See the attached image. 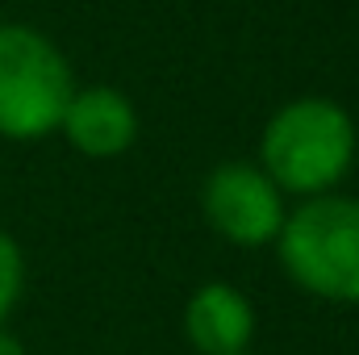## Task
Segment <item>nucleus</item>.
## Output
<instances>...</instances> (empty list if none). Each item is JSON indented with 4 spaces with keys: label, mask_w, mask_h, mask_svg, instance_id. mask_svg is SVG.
<instances>
[{
    "label": "nucleus",
    "mask_w": 359,
    "mask_h": 355,
    "mask_svg": "<svg viewBox=\"0 0 359 355\" xmlns=\"http://www.w3.org/2000/svg\"><path fill=\"white\" fill-rule=\"evenodd\" d=\"M180 330L196 355H243L259 330L255 301L230 280H205L188 293Z\"/></svg>",
    "instance_id": "obj_6"
},
{
    "label": "nucleus",
    "mask_w": 359,
    "mask_h": 355,
    "mask_svg": "<svg viewBox=\"0 0 359 355\" xmlns=\"http://www.w3.org/2000/svg\"><path fill=\"white\" fill-rule=\"evenodd\" d=\"M0 355H29L25 351V343H21L8 326H0Z\"/></svg>",
    "instance_id": "obj_8"
},
{
    "label": "nucleus",
    "mask_w": 359,
    "mask_h": 355,
    "mask_svg": "<svg viewBox=\"0 0 359 355\" xmlns=\"http://www.w3.org/2000/svg\"><path fill=\"white\" fill-rule=\"evenodd\" d=\"M76 88V72L55 38L21 21L0 25V138L38 142L59 134Z\"/></svg>",
    "instance_id": "obj_3"
},
{
    "label": "nucleus",
    "mask_w": 359,
    "mask_h": 355,
    "mask_svg": "<svg viewBox=\"0 0 359 355\" xmlns=\"http://www.w3.org/2000/svg\"><path fill=\"white\" fill-rule=\"evenodd\" d=\"M243 355H255V351H243Z\"/></svg>",
    "instance_id": "obj_9"
},
{
    "label": "nucleus",
    "mask_w": 359,
    "mask_h": 355,
    "mask_svg": "<svg viewBox=\"0 0 359 355\" xmlns=\"http://www.w3.org/2000/svg\"><path fill=\"white\" fill-rule=\"evenodd\" d=\"M21 293H25V251L8 230H0V326H8L13 309L21 305Z\"/></svg>",
    "instance_id": "obj_7"
},
{
    "label": "nucleus",
    "mask_w": 359,
    "mask_h": 355,
    "mask_svg": "<svg viewBox=\"0 0 359 355\" xmlns=\"http://www.w3.org/2000/svg\"><path fill=\"white\" fill-rule=\"evenodd\" d=\"M201 217L230 247L259 251L276 243L288 217V196L271 184L259 163L226 159L201 180Z\"/></svg>",
    "instance_id": "obj_4"
},
{
    "label": "nucleus",
    "mask_w": 359,
    "mask_h": 355,
    "mask_svg": "<svg viewBox=\"0 0 359 355\" xmlns=\"http://www.w3.org/2000/svg\"><path fill=\"white\" fill-rule=\"evenodd\" d=\"M359 155V130L347 105L330 96H297L259 130V168L297 201L339 192Z\"/></svg>",
    "instance_id": "obj_1"
},
{
    "label": "nucleus",
    "mask_w": 359,
    "mask_h": 355,
    "mask_svg": "<svg viewBox=\"0 0 359 355\" xmlns=\"http://www.w3.org/2000/svg\"><path fill=\"white\" fill-rule=\"evenodd\" d=\"M271 247L297 293L326 305H359V196L326 192L301 201Z\"/></svg>",
    "instance_id": "obj_2"
},
{
    "label": "nucleus",
    "mask_w": 359,
    "mask_h": 355,
    "mask_svg": "<svg viewBox=\"0 0 359 355\" xmlns=\"http://www.w3.org/2000/svg\"><path fill=\"white\" fill-rule=\"evenodd\" d=\"M138 109L134 100L113 84H84V88L72 92L67 109H63V121H59V134L63 142L84 155V159H121L134 142H138Z\"/></svg>",
    "instance_id": "obj_5"
}]
</instances>
